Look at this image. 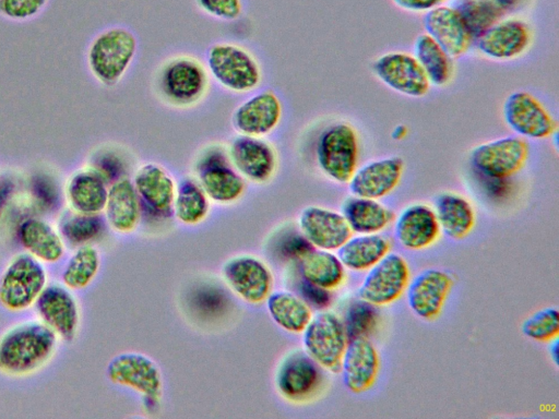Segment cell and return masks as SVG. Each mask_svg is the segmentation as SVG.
I'll list each match as a JSON object with an SVG mask.
<instances>
[{
    "label": "cell",
    "instance_id": "1",
    "mask_svg": "<svg viewBox=\"0 0 559 419\" xmlns=\"http://www.w3.org/2000/svg\"><path fill=\"white\" fill-rule=\"evenodd\" d=\"M57 334L45 323L26 321L13 325L0 337V372L22 376L50 360Z\"/></svg>",
    "mask_w": 559,
    "mask_h": 419
},
{
    "label": "cell",
    "instance_id": "2",
    "mask_svg": "<svg viewBox=\"0 0 559 419\" xmlns=\"http://www.w3.org/2000/svg\"><path fill=\"white\" fill-rule=\"evenodd\" d=\"M138 40L128 28L114 26L100 32L88 46L87 65L92 75L105 86L121 81L132 64Z\"/></svg>",
    "mask_w": 559,
    "mask_h": 419
},
{
    "label": "cell",
    "instance_id": "3",
    "mask_svg": "<svg viewBox=\"0 0 559 419\" xmlns=\"http://www.w3.org/2000/svg\"><path fill=\"white\" fill-rule=\"evenodd\" d=\"M206 67L191 56L167 60L156 74V89L167 104L187 108L200 103L209 89Z\"/></svg>",
    "mask_w": 559,
    "mask_h": 419
},
{
    "label": "cell",
    "instance_id": "4",
    "mask_svg": "<svg viewBox=\"0 0 559 419\" xmlns=\"http://www.w3.org/2000/svg\"><path fill=\"white\" fill-rule=\"evenodd\" d=\"M205 67L222 87L233 93H250L262 81L261 68L255 57L234 43L212 45L206 51Z\"/></svg>",
    "mask_w": 559,
    "mask_h": 419
},
{
    "label": "cell",
    "instance_id": "5",
    "mask_svg": "<svg viewBox=\"0 0 559 419\" xmlns=\"http://www.w3.org/2000/svg\"><path fill=\"white\" fill-rule=\"evenodd\" d=\"M193 170L194 179L212 202L231 204L245 193L246 180L233 166L225 145L205 146L198 155Z\"/></svg>",
    "mask_w": 559,
    "mask_h": 419
},
{
    "label": "cell",
    "instance_id": "6",
    "mask_svg": "<svg viewBox=\"0 0 559 419\" xmlns=\"http://www.w3.org/2000/svg\"><path fill=\"white\" fill-rule=\"evenodd\" d=\"M316 161L322 173L337 183H348L358 168L359 141L356 130L346 122L326 125L318 135Z\"/></svg>",
    "mask_w": 559,
    "mask_h": 419
},
{
    "label": "cell",
    "instance_id": "7",
    "mask_svg": "<svg viewBox=\"0 0 559 419\" xmlns=\"http://www.w3.org/2000/svg\"><path fill=\"white\" fill-rule=\"evenodd\" d=\"M106 373L114 384L136 392L148 409L159 405L163 396L162 372L146 355L121 352L109 361Z\"/></svg>",
    "mask_w": 559,
    "mask_h": 419
},
{
    "label": "cell",
    "instance_id": "8",
    "mask_svg": "<svg viewBox=\"0 0 559 419\" xmlns=\"http://www.w3.org/2000/svg\"><path fill=\"white\" fill-rule=\"evenodd\" d=\"M301 333L302 349L322 369L338 373L348 343L342 319L333 311H319Z\"/></svg>",
    "mask_w": 559,
    "mask_h": 419
},
{
    "label": "cell",
    "instance_id": "9",
    "mask_svg": "<svg viewBox=\"0 0 559 419\" xmlns=\"http://www.w3.org/2000/svg\"><path fill=\"white\" fill-rule=\"evenodd\" d=\"M47 274L40 261L20 254L0 276V303L10 311L29 308L46 287Z\"/></svg>",
    "mask_w": 559,
    "mask_h": 419
},
{
    "label": "cell",
    "instance_id": "10",
    "mask_svg": "<svg viewBox=\"0 0 559 419\" xmlns=\"http://www.w3.org/2000/svg\"><path fill=\"white\" fill-rule=\"evenodd\" d=\"M530 144L524 137L509 135L475 146L469 156L473 168L491 180H506L524 168Z\"/></svg>",
    "mask_w": 559,
    "mask_h": 419
},
{
    "label": "cell",
    "instance_id": "11",
    "mask_svg": "<svg viewBox=\"0 0 559 419\" xmlns=\"http://www.w3.org/2000/svg\"><path fill=\"white\" fill-rule=\"evenodd\" d=\"M142 218L165 222L173 218V202L177 182L159 164L145 163L138 167L132 179Z\"/></svg>",
    "mask_w": 559,
    "mask_h": 419
},
{
    "label": "cell",
    "instance_id": "12",
    "mask_svg": "<svg viewBox=\"0 0 559 419\" xmlns=\"http://www.w3.org/2000/svg\"><path fill=\"white\" fill-rule=\"evenodd\" d=\"M322 384V368L304 349L287 352L277 366L275 386L289 402L309 400L319 393Z\"/></svg>",
    "mask_w": 559,
    "mask_h": 419
},
{
    "label": "cell",
    "instance_id": "13",
    "mask_svg": "<svg viewBox=\"0 0 559 419\" xmlns=\"http://www.w3.org/2000/svg\"><path fill=\"white\" fill-rule=\"evenodd\" d=\"M502 115L515 135L543 140L551 137L558 129L557 120L533 94L524 91L511 93L504 100Z\"/></svg>",
    "mask_w": 559,
    "mask_h": 419
},
{
    "label": "cell",
    "instance_id": "14",
    "mask_svg": "<svg viewBox=\"0 0 559 419\" xmlns=\"http://www.w3.org/2000/svg\"><path fill=\"white\" fill-rule=\"evenodd\" d=\"M411 272L406 260L397 253H388L368 270L358 288L361 300L374 306H389L405 292Z\"/></svg>",
    "mask_w": 559,
    "mask_h": 419
},
{
    "label": "cell",
    "instance_id": "15",
    "mask_svg": "<svg viewBox=\"0 0 559 419\" xmlns=\"http://www.w3.org/2000/svg\"><path fill=\"white\" fill-rule=\"evenodd\" d=\"M227 152L233 166L246 181L264 184L276 173L278 155L275 146L264 137L237 134Z\"/></svg>",
    "mask_w": 559,
    "mask_h": 419
},
{
    "label": "cell",
    "instance_id": "16",
    "mask_svg": "<svg viewBox=\"0 0 559 419\" xmlns=\"http://www.w3.org/2000/svg\"><path fill=\"white\" fill-rule=\"evenodd\" d=\"M222 276L228 288L241 300L260 304L273 291V275L269 266L252 255H237L222 267Z\"/></svg>",
    "mask_w": 559,
    "mask_h": 419
},
{
    "label": "cell",
    "instance_id": "17",
    "mask_svg": "<svg viewBox=\"0 0 559 419\" xmlns=\"http://www.w3.org/2000/svg\"><path fill=\"white\" fill-rule=\"evenodd\" d=\"M283 105L271 89L259 91L241 101L231 113V125L241 135L265 137L280 125Z\"/></svg>",
    "mask_w": 559,
    "mask_h": 419
},
{
    "label": "cell",
    "instance_id": "18",
    "mask_svg": "<svg viewBox=\"0 0 559 419\" xmlns=\"http://www.w3.org/2000/svg\"><path fill=\"white\" fill-rule=\"evenodd\" d=\"M374 75L391 89L409 97H423L430 82L414 55L391 51L372 64Z\"/></svg>",
    "mask_w": 559,
    "mask_h": 419
},
{
    "label": "cell",
    "instance_id": "19",
    "mask_svg": "<svg viewBox=\"0 0 559 419\" xmlns=\"http://www.w3.org/2000/svg\"><path fill=\"white\" fill-rule=\"evenodd\" d=\"M298 229L313 248L328 251L337 250L352 236L342 213L317 205L300 212Z\"/></svg>",
    "mask_w": 559,
    "mask_h": 419
},
{
    "label": "cell",
    "instance_id": "20",
    "mask_svg": "<svg viewBox=\"0 0 559 419\" xmlns=\"http://www.w3.org/2000/svg\"><path fill=\"white\" fill-rule=\"evenodd\" d=\"M453 286L444 271L428 268L416 275L406 288L409 309L419 318L432 321L439 318Z\"/></svg>",
    "mask_w": 559,
    "mask_h": 419
},
{
    "label": "cell",
    "instance_id": "21",
    "mask_svg": "<svg viewBox=\"0 0 559 419\" xmlns=\"http://www.w3.org/2000/svg\"><path fill=\"white\" fill-rule=\"evenodd\" d=\"M475 41L484 56L495 60H512L528 49L532 32L521 20H499L481 33Z\"/></svg>",
    "mask_w": 559,
    "mask_h": 419
},
{
    "label": "cell",
    "instance_id": "22",
    "mask_svg": "<svg viewBox=\"0 0 559 419\" xmlns=\"http://www.w3.org/2000/svg\"><path fill=\"white\" fill-rule=\"evenodd\" d=\"M380 369V357L368 337L348 340L341 362L344 385L355 394L369 391L376 383Z\"/></svg>",
    "mask_w": 559,
    "mask_h": 419
},
{
    "label": "cell",
    "instance_id": "23",
    "mask_svg": "<svg viewBox=\"0 0 559 419\" xmlns=\"http://www.w3.org/2000/svg\"><path fill=\"white\" fill-rule=\"evenodd\" d=\"M404 161L399 156L371 160L357 168L348 181L353 195L378 200L389 195L400 184Z\"/></svg>",
    "mask_w": 559,
    "mask_h": 419
},
{
    "label": "cell",
    "instance_id": "24",
    "mask_svg": "<svg viewBox=\"0 0 559 419\" xmlns=\"http://www.w3.org/2000/svg\"><path fill=\"white\" fill-rule=\"evenodd\" d=\"M39 315L64 340H73L79 327L78 303L69 288L52 284L44 288L36 300Z\"/></svg>",
    "mask_w": 559,
    "mask_h": 419
},
{
    "label": "cell",
    "instance_id": "25",
    "mask_svg": "<svg viewBox=\"0 0 559 419\" xmlns=\"http://www.w3.org/2000/svg\"><path fill=\"white\" fill-rule=\"evenodd\" d=\"M424 27L437 44L452 57L467 52L473 39L461 15L453 7L438 5L425 14Z\"/></svg>",
    "mask_w": 559,
    "mask_h": 419
},
{
    "label": "cell",
    "instance_id": "26",
    "mask_svg": "<svg viewBox=\"0 0 559 419\" xmlns=\"http://www.w3.org/2000/svg\"><path fill=\"white\" fill-rule=\"evenodd\" d=\"M394 234L399 243L408 250L430 247L440 234L433 208L420 203L408 205L395 218Z\"/></svg>",
    "mask_w": 559,
    "mask_h": 419
},
{
    "label": "cell",
    "instance_id": "27",
    "mask_svg": "<svg viewBox=\"0 0 559 419\" xmlns=\"http://www.w3.org/2000/svg\"><path fill=\"white\" fill-rule=\"evenodd\" d=\"M104 212L106 223L115 231L129 234L136 229L142 219L141 205L129 177L109 184Z\"/></svg>",
    "mask_w": 559,
    "mask_h": 419
},
{
    "label": "cell",
    "instance_id": "28",
    "mask_svg": "<svg viewBox=\"0 0 559 419\" xmlns=\"http://www.w3.org/2000/svg\"><path fill=\"white\" fill-rule=\"evenodd\" d=\"M341 213L358 235L379 234L394 219V213L377 200L355 195L344 201Z\"/></svg>",
    "mask_w": 559,
    "mask_h": 419
},
{
    "label": "cell",
    "instance_id": "29",
    "mask_svg": "<svg viewBox=\"0 0 559 419\" xmlns=\"http://www.w3.org/2000/svg\"><path fill=\"white\" fill-rule=\"evenodd\" d=\"M391 249V241L380 234H365L349 237L337 249V256L343 266L356 272H364L376 265Z\"/></svg>",
    "mask_w": 559,
    "mask_h": 419
},
{
    "label": "cell",
    "instance_id": "30",
    "mask_svg": "<svg viewBox=\"0 0 559 419\" xmlns=\"http://www.w3.org/2000/svg\"><path fill=\"white\" fill-rule=\"evenodd\" d=\"M433 211L440 229L452 239L467 237L475 226L473 205L457 193L439 194L435 201Z\"/></svg>",
    "mask_w": 559,
    "mask_h": 419
},
{
    "label": "cell",
    "instance_id": "31",
    "mask_svg": "<svg viewBox=\"0 0 559 419\" xmlns=\"http://www.w3.org/2000/svg\"><path fill=\"white\" fill-rule=\"evenodd\" d=\"M109 184L94 169L76 172L68 183V199L74 212L99 214L104 212Z\"/></svg>",
    "mask_w": 559,
    "mask_h": 419
},
{
    "label": "cell",
    "instance_id": "32",
    "mask_svg": "<svg viewBox=\"0 0 559 419\" xmlns=\"http://www.w3.org/2000/svg\"><path fill=\"white\" fill-rule=\"evenodd\" d=\"M19 239L25 250L40 262L56 263L64 254V244L59 234L38 218L24 220L19 227Z\"/></svg>",
    "mask_w": 559,
    "mask_h": 419
},
{
    "label": "cell",
    "instance_id": "33",
    "mask_svg": "<svg viewBox=\"0 0 559 419\" xmlns=\"http://www.w3.org/2000/svg\"><path fill=\"white\" fill-rule=\"evenodd\" d=\"M265 303L275 324L288 333H301L313 315L310 306L288 290L272 291Z\"/></svg>",
    "mask_w": 559,
    "mask_h": 419
},
{
    "label": "cell",
    "instance_id": "34",
    "mask_svg": "<svg viewBox=\"0 0 559 419\" xmlns=\"http://www.w3.org/2000/svg\"><path fill=\"white\" fill-rule=\"evenodd\" d=\"M301 278L325 290L340 287L345 279V267L332 251L312 248L300 260Z\"/></svg>",
    "mask_w": 559,
    "mask_h": 419
},
{
    "label": "cell",
    "instance_id": "35",
    "mask_svg": "<svg viewBox=\"0 0 559 419\" xmlns=\"http://www.w3.org/2000/svg\"><path fill=\"white\" fill-rule=\"evenodd\" d=\"M210 202L198 181L185 177L176 185L173 216L183 225H198L209 215Z\"/></svg>",
    "mask_w": 559,
    "mask_h": 419
},
{
    "label": "cell",
    "instance_id": "36",
    "mask_svg": "<svg viewBox=\"0 0 559 419\" xmlns=\"http://www.w3.org/2000/svg\"><path fill=\"white\" fill-rule=\"evenodd\" d=\"M414 56L430 84L444 86L452 80L454 73L453 58L428 34L417 36L414 44Z\"/></svg>",
    "mask_w": 559,
    "mask_h": 419
},
{
    "label": "cell",
    "instance_id": "37",
    "mask_svg": "<svg viewBox=\"0 0 559 419\" xmlns=\"http://www.w3.org/2000/svg\"><path fill=\"white\" fill-rule=\"evenodd\" d=\"M100 267V256L96 248L81 246L66 264L61 278L63 285L73 290L86 288L95 278Z\"/></svg>",
    "mask_w": 559,
    "mask_h": 419
},
{
    "label": "cell",
    "instance_id": "38",
    "mask_svg": "<svg viewBox=\"0 0 559 419\" xmlns=\"http://www.w3.org/2000/svg\"><path fill=\"white\" fill-rule=\"evenodd\" d=\"M453 8L459 12L475 40L504 12L495 0H455Z\"/></svg>",
    "mask_w": 559,
    "mask_h": 419
},
{
    "label": "cell",
    "instance_id": "39",
    "mask_svg": "<svg viewBox=\"0 0 559 419\" xmlns=\"http://www.w3.org/2000/svg\"><path fill=\"white\" fill-rule=\"evenodd\" d=\"M105 228V220L99 214L73 213L61 223L62 236L73 244H87L98 237Z\"/></svg>",
    "mask_w": 559,
    "mask_h": 419
},
{
    "label": "cell",
    "instance_id": "40",
    "mask_svg": "<svg viewBox=\"0 0 559 419\" xmlns=\"http://www.w3.org/2000/svg\"><path fill=\"white\" fill-rule=\"evenodd\" d=\"M342 322L348 340L355 337H368L378 323L376 307L361 299L352 302L347 307Z\"/></svg>",
    "mask_w": 559,
    "mask_h": 419
},
{
    "label": "cell",
    "instance_id": "41",
    "mask_svg": "<svg viewBox=\"0 0 559 419\" xmlns=\"http://www.w3.org/2000/svg\"><path fill=\"white\" fill-rule=\"evenodd\" d=\"M522 333L536 342H551L558 338L559 313L554 307L540 309L528 318L521 325Z\"/></svg>",
    "mask_w": 559,
    "mask_h": 419
},
{
    "label": "cell",
    "instance_id": "42",
    "mask_svg": "<svg viewBox=\"0 0 559 419\" xmlns=\"http://www.w3.org/2000/svg\"><path fill=\"white\" fill-rule=\"evenodd\" d=\"M127 163L122 155L115 151H103L94 161V169L108 184L127 177Z\"/></svg>",
    "mask_w": 559,
    "mask_h": 419
},
{
    "label": "cell",
    "instance_id": "43",
    "mask_svg": "<svg viewBox=\"0 0 559 419\" xmlns=\"http://www.w3.org/2000/svg\"><path fill=\"white\" fill-rule=\"evenodd\" d=\"M48 0H0V15L15 21L36 16Z\"/></svg>",
    "mask_w": 559,
    "mask_h": 419
},
{
    "label": "cell",
    "instance_id": "44",
    "mask_svg": "<svg viewBox=\"0 0 559 419\" xmlns=\"http://www.w3.org/2000/svg\"><path fill=\"white\" fill-rule=\"evenodd\" d=\"M199 7L209 15L224 20H237L242 11L241 0H197Z\"/></svg>",
    "mask_w": 559,
    "mask_h": 419
},
{
    "label": "cell",
    "instance_id": "45",
    "mask_svg": "<svg viewBox=\"0 0 559 419\" xmlns=\"http://www.w3.org/2000/svg\"><path fill=\"white\" fill-rule=\"evenodd\" d=\"M285 238L280 241V253L289 259L300 260L313 247L305 239L301 232L286 231Z\"/></svg>",
    "mask_w": 559,
    "mask_h": 419
},
{
    "label": "cell",
    "instance_id": "46",
    "mask_svg": "<svg viewBox=\"0 0 559 419\" xmlns=\"http://www.w3.org/2000/svg\"><path fill=\"white\" fill-rule=\"evenodd\" d=\"M299 296L309 304L317 308L325 307L330 301L329 290L302 279L299 283Z\"/></svg>",
    "mask_w": 559,
    "mask_h": 419
},
{
    "label": "cell",
    "instance_id": "47",
    "mask_svg": "<svg viewBox=\"0 0 559 419\" xmlns=\"http://www.w3.org/2000/svg\"><path fill=\"white\" fill-rule=\"evenodd\" d=\"M443 0H393L401 9L411 12L429 11L441 4Z\"/></svg>",
    "mask_w": 559,
    "mask_h": 419
},
{
    "label": "cell",
    "instance_id": "48",
    "mask_svg": "<svg viewBox=\"0 0 559 419\" xmlns=\"http://www.w3.org/2000/svg\"><path fill=\"white\" fill-rule=\"evenodd\" d=\"M549 349H550L549 350L550 357H551L552 361L555 362V364L557 366L558 364V342H557V338L550 342V348Z\"/></svg>",
    "mask_w": 559,
    "mask_h": 419
},
{
    "label": "cell",
    "instance_id": "49",
    "mask_svg": "<svg viewBox=\"0 0 559 419\" xmlns=\"http://www.w3.org/2000/svg\"><path fill=\"white\" fill-rule=\"evenodd\" d=\"M498 5L506 11L507 9L513 7L518 0H495Z\"/></svg>",
    "mask_w": 559,
    "mask_h": 419
}]
</instances>
